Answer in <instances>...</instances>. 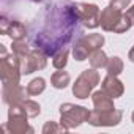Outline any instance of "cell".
<instances>
[{"instance_id": "obj_1", "label": "cell", "mask_w": 134, "mask_h": 134, "mask_svg": "<svg viewBox=\"0 0 134 134\" xmlns=\"http://www.w3.org/2000/svg\"><path fill=\"white\" fill-rule=\"evenodd\" d=\"M30 44L46 55L70 49L82 36V24L76 7L70 2L47 3L32 22Z\"/></svg>"}]
</instances>
